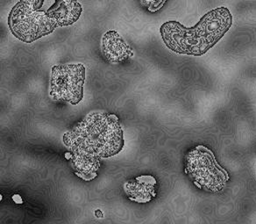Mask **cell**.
<instances>
[{
    "label": "cell",
    "mask_w": 256,
    "mask_h": 224,
    "mask_svg": "<svg viewBox=\"0 0 256 224\" xmlns=\"http://www.w3.org/2000/svg\"><path fill=\"white\" fill-rule=\"evenodd\" d=\"M232 16L228 8L207 12L193 27H185L178 21H168L160 26L165 45L174 53L201 56L214 47L231 28Z\"/></svg>",
    "instance_id": "1"
},
{
    "label": "cell",
    "mask_w": 256,
    "mask_h": 224,
    "mask_svg": "<svg viewBox=\"0 0 256 224\" xmlns=\"http://www.w3.org/2000/svg\"><path fill=\"white\" fill-rule=\"evenodd\" d=\"M64 140L73 153L86 156H112L124 146L118 118L107 113L88 115L64 135Z\"/></svg>",
    "instance_id": "2"
},
{
    "label": "cell",
    "mask_w": 256,
    "mask_h": 224,
    "mask_svg": "<svg viewBox=\"0 0 256 224\" xmlns=\"http://www.w3.org/2000/svg\"><path fill=\"white\" fill-rule=\"evenodd\" d=\"M12 33L25 43L48 35L56 28V21L45 11H34L22 2L15 4L8 17Z\"/></svg>",
    "instance_id": "3"
},
{
    "label": "cell",
    "mask_w": 256,
    "mask_h": 224,
    "mask_svg": "<svg viewBox=\"0 0 256 224\" xmlns=\"http://www.w3.org/2000/svg\"><path fill=\"white\" fill-rule=\"evenodd\" d=\"M86 67L82 64L54 66L50 78V96L54 100L73 105L84 98Z\"/></svg>",
    "instance_id": "4"
},
{
    "label": "cell",
    "mask_w": 256,
    "mask_h": 224,
    "mask_svg": "<svg viewBox=\"0 0 256 224\" xmlns=\"http://www.w3.org/2000/svg\"><path fill=\"white\" fill-rule=\"evenodd\" d=\"M186 160L188 174L195 183L212 191L220 190L223 187L226 181L224 172L218 166L212 153L204 146H198L192 150Z\"/></svg>",
    "instance_id": "5"
},
{
    "label": "cell",
    "mask_w": 256,
    "mask_h": 224,
    "mask_svg": "<svg viewBox=\"0 0 256 224\" xmlns=\"http://www.w3.org/2000/svg\"><path fill=\"white\" fill-rule=\"evenodd\" d=\"M101 48L104 57L112 63L126 61L132 54V50L116 31H108L104 34Z\"/></svg>",
    "instance_id": "6"
},
{
    "label": "cell",
    "mask_w": 256,
    "mask_h": 224,
    "mask_svg": "<svg viewBox=\"0 0 256 224\" xmlns=\"http://www.w3.org/2000/svg\"><path fill=\"white\" fill-rule=\"evenodd\" d=\"M82 11V5L78 0H64L56 9L46 12V14L54 19L57 25L67 26L78 21Z\"/></svg>",
    "instance_id": "7"
},
{
    "label": "cell",
    "mask_w": 256,
    "mask_h": 224,
    "mask_svg": "<svg viewBox=\"0 0 256 224\" xmlns=\"http://www.w3.org/2000/svg\"><path fill=\"white\" fill-rule=\"evenodd\" d=\"M167 0H140V3L150 12H156L164 7Z\"/></svg>",
    "instance_id": "8"
},
{
    "label": "cell",
    "mask_w": 256,
    "mask_h": 224,
    "mask_svg": "<svg viewBox=\"0 0 256 224\" xmlns=\"http://www.w3.org/2000/svg\"><path fill=\"white\" fill-rule=\"evenodd\" d=\"M12 199L14 201V203H16V204H23V199H22V196L20 195H14V196H12Z\"/></svg>",
    "instance_id": "9"
},
{
    "label": "cell",
    "mask_w": 256,
    "mask_h": 224,
    "mask_svg": "<svg viewBox=\"0 0 256 224\" xmlns=\"http://www.w3.org/2000/svg\"><path fill=\"white\" fill-rule=\"evenodd\" d=\"M54 1H56V3L57 4V7H58L64 2V0H54Z\"/></svg>",
    "instance_id": "10"
}]
</instances>
